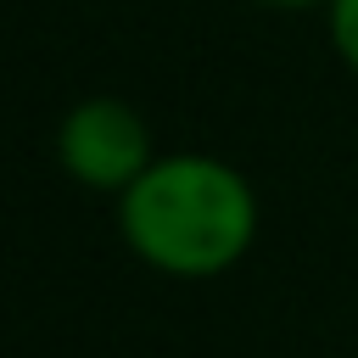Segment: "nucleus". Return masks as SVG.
Masks as SVG:
<instances>
[{
	"mask_svg": "<svg viewBox=\"0 0 358 358\" xmlns=\"http://www.w3.org/2000/svg\"><path fill=\"white\" fill-rule=\"evenodd\" d=\"M330 39H336L341 62L358 73V0H330Z\"/></svg>",
	"mask_w": 358,
	"mask_h": 358,
	"instance_id": "3",
	"label": "nucleus"
},
{
	"mask_svg": "<svg viewBox=\"0 0 358 358\" xmlns=\"http://www.w3.org/2000/svg\"><path fill=\"white\" fill-rule=\"evenodd\" d=\"M117 229L140 263L207 280L246 257L257 235V196L229 162L179 151L157 157L129 190H117Z\"/></svg>",
	"mask_w": 358,
	"mask_h": 358,
	"instance_id": "1",
	"label": "nucleus"
},
{
	"mask_svg": "<svg viewBox=\"0 0 358 358\" xmlns=\"http://www.w3.org/2000/svg\"><path fill=\"white\" fill-rule=\"evenodd\" d=\"M56 157L62 168L90 185V190H129L157 157H151V134L140 123V112L129 101L112 95H90L78 101L62 129H56Z\"/></svg>",
	"mask_w": 358,
	"mask_h": 358,
	"instance_id": "2",
	"label": "nucleus"
},
{
	"mask_svg": "<svg viewBox=\"0 0 358 358\" xmlns=\"http://www.w3.org/2000/svg\"><path fill=\"white\" fill-rule=\"evenodd\" d=\"M263 6H280V11H302V6H319V0H263Z\"/></svg>",
	"mask_w": 358,
	"mask_h": 358,
	"instance_id": "4",
	"label": "nucleus"
}]
</instances>
